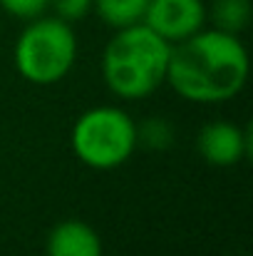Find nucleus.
<instances>
[{
	"label": "nucleus",
	"mask_w": 253,
	"mask_h": 256,
	"mask_svg": "<svg viewBox=\"0 0 253 256\" xmlns=\"http://www.w3.org/2000/svg\"><path fill=\"white\" fill-rule=\"evenodd\" d=\"M249 80V52L239 35L199 30L171 45L167 82L189 102L219 104L236 97Z\"/></svg>",
	"instance_id": "1"
},
{
	"label": "nucleus",
	"mask_w": 253,
	"mask_h": 256,
	"mask_svg": "<svg viewBox=\"0 0 253 256\" xmlns=\"http://www.w3.org/2000/svg\"><path fill=\"white\" fill-rule=\"evenodd\" d=\"M171 42L144 22L119 28L104 48L102 75L122 100H144L167 82Z\"/></svg>",
	"instance_id": "2"
},
{
	"label": "nucleus",
	"mask_w": 253,
	"mask_h": 256,
	"mask_svg": "<svg viewBox=\"0 0 253 256\" xmlns=\"http://www.w3.org/2000/svg\"><path fill=\"white\" fill-rule=\"evenodd\" d=\"M77 60V38L70 22L55 18H35L15 42V68L35 85L60 82Z\"/></svg>",
	"instance_id": "3"
},
{
	"label": "nucleus",
	"mask_w": 253,
	"mask_h": 256,
	"mask_svg": "<svg viewBox=\"0 0 253 256\" xmlns=\"http://www.w3.org/2000/svg\"><path fill=\"white\" fill-rule=\"evenodd\" d=\"M72 150L92 170H114L137 150V124L119 107H92L72 127Z\"/></svg>",
	"instance_id": "4"
},
{
	"label": "nucleus",
	"mask_w": 253,
	"mask_h": 256,
	"mask_svg": "<svg viewBox=\"0 0 253 256\" xmlns=\"http://www.w3.org/2000/svg\"><path fill=\"white\" fill-rule=\"evenodd\" d=\"M142 22L167 42L176 45L204 28L206 5L204 0H149Z\"/></svg>",
	"instance_id": "5"
},
{
	"label": "nucleus",
	"mask_w": 253,
	"mask_h": 256,
	"mask_svg": "<svg viewBox=\"0 0 253 256\" xmlns=\"http://www.w3.org/2000/svg\"><path fill=\"white\" fill-rule=\"evenodd\" d=\"M199 154L214 167H231L251 157V127H239L234 122H209L201 127L196 140Z\"/></svg>",
	"instance_id": "6"
},
{
	"label": "nucleus",
	"mask_w": 253,
	"mask_h": 256,
	"mask_svg": "<svg viewBox=\"0 0 253 256\" xmlns=\"http://www.w3.org/2000/svg\"><path fill=\"white\" fill-rule=\"evenodd\" d=\"M47 256H102L99 234L80 219H67L47 234Z\"/></svg>",
	"instance_id": "7"
},
{
	"label": "nucleus",
	"mask_w": 253,
	"mask_h": 256,
	"mask_svg": "<svg viewBox=\"0 0 253 256\" xmlns=\"http://www.w3.org/2000/svg\"><path fill=\"white\" fill-rule=\"evenodd\" d=\"M147 5H149V0H94L92 2V8L102 18V22H107L114 30L142 22Z\"/></svg>",
	"instance_id": "8"
},
{
	"label": "nucleus",
	"mask_w": 253,
	"mask_h": 256,
	"mask_svg": "<svg viewBox=\"0 0 253 256\" xmlns=\"http://www.w3.org/2000/svg\"><path fill=\"white\" fill-rule=\"evenodd\" d=\"M209 12L216 30L239 35L251 22V0H214Z\"/></svg>",
	"instance_id": "9"
},
{
	"label": "nucleus",
	"mask_w": 253,
	"mask_h": 256,
	"mask_svg": "<svg viewBox=\"0 0 253 256\" xmlns=\"http://www.w3.org/2000/svg\"><path fill=\"white\" fill-rule=\"evenodd\" d=\"M174 142V127L162 117H149L142 124H137V144H144L147 150L164 152Z\"/></svg>",
	"instance_id": "10"
},
{
	"label": "nucleus",
	"mask_w": 253,
	"mask_h": 256,
	"mask_svg": "<svg viewBox=\"0 0 253 256\" xmlns=\"http://www.w3.org/2000/svg\"><path fill=\"white\" fill-rule=\"evenodd\" d=\"M0 8L20 20H35L40 15H45V10L50 8V0H0Z\"/></svg>",
	"instance_id": "11"
},
{
	"label": "nucleus",
	"mask_w": 253,
	"mask_h": 256,
	"mask_svg": "<svg viewBox=\"0 0 253 256\" xmlns=\"http://www.w3.org/2000/svg\"><path fill=\"white\" fill-rule=\"evenodd\" d=\"M94 0H50V8L55 10V15L65 22H77L92 10Z\"/></svg>",
	"instance_id": "12"
}]
</instances>
